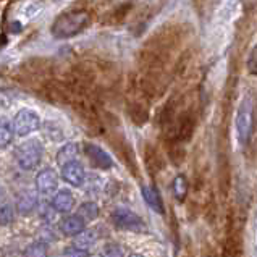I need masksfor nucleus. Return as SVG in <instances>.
<instances>
[{"label": "nucleus", "mask_w": 257, "mask_h": 257, "mask_svg": "<svg viewBox=\"0 0 257 257\" xmlns=\"http://www.w3.org/2000/svg\"><path fill=\"white\" fill-rule=\"evenodd\" d=\"M58 186V178H57V173L54 170H42L38 176H36V188H38L39 193L42 194H50L54 193Z\"/></svg>", "instance_id": "nucleus-14"}, {"label": "nucleus", "mask_w": 257, "mask_h": 257, "mask_svg": "<svg viewBox=\"0 0 257 257\" xmlns=\"http://www.w3.org/2000/svg\"><path fill=\"white\" fill-rule=\"evenodd\" d=\"M183 257H193V252H191V251H188L185 255H183Z\"/></svg>", "instance_id": "nucleus-32"}, {"label": "nucleus", "mask_w": 257, "mask_h": 257, "mask_svg": "<svg viewBox=\"0 0 257 257\" xmlns=\"http://www.w3.org/2000/svg\"><path fill=\"white\" fill-rule=\"evenodd\" d=\"M144 165H146V170H148V173L152 176V178H156L165 167L164 157L160 156L157 148H154L152 144L144 146Z\"/></svg>", "instance_id": "nucleus-12"}, {"label": "nucleus", "mask_w": 257, "mask_h": 257, "mask_svg": "<svg viewBox=\"0 0 257 257\" xmlns=\"http://www.w3.org/2000/svg\"><path fill=\"white\" fill-rule=\"evenodd\" d=\"M38 207V196L34 193H25L17 202V209L21 215H28Z\"/></svg>", "instance_id": "nucleus-20"}, {"label": "nucleus", "mask_w": 257, "mask_h": 257, "mask_svg": "<svg viewBox=\"0 0 257 257\" xmlns=\"http://www.w3.org/2000/svg\"><path fill=\"white\" fill-rule=\"evenodd\" d=\"M130 257H143V255H139V254H131Z\"/></svg>", "instance_id": "nucleus-33"}, {"label": "nucleus", "mask_w": 257, "mask_h": 257, "mask_svg": "<svg viewBox=\"0 0 257 257\" xmlns=\"http://www.w3.org/2000/svg\"><path fill=\"white\" fill-rule=\"evenodd\" d=\"M78 215L81 217L84 222H92L99 217V207L95 202H84L78 210Z\"/></svg>", "instance_id": "nucleus-23"}, {"label": "nucleus", "mask_w": 257, "mask_h": 257, "mask_svg": "<svg viewBox=\"0 0 257 257\" xmlns=\"http://www.w3.org/2000/svg\"><path fill=\"white\" fill-rule=\"evenodd\" d=\"M12 136H13L12 124L4 121L2 126H0V146H2V148H7V144L12 141Z\"/></svg>", "instance_id": "nucleus-26"}, {"label": "nucleus", "mask_w": 257, "mask_h": 257, "mask_svg": "<svg viewBox=\"0 0 257 257\" xmlns=\"http://www.w3.org/2000/svg\"><path fill=\"white\" fill-rule=\"evenodd\" d=\"M84 223L86 222L79 215H71L62 220L60 228L65 234H68V236H76V234L84 231V226H86Z\"/></svg>", "instance_id": "nucleus-15"}, {"label": "nucleus", "mask_w": 257, "mask_h": 257, "mask_svg": "<svg viewBox=\"0 0 257 257\" xmlns=\"http://www.w3.org/2000/svg\"><path fill=\"white\" fill-rule=\"evenodd\" d=\"M91 23V15L87 10L75 9L58 15L52 25V34L57 39H68L83 33Z\"/></svg>", "instance_id": "nucleus-2"}, {"label": "nucleus", "mask_w": 257, "mask_h": 257, "mask_svg": "<svg viewBox=\"0 0 257 257\" xmlns=\"http://www.w3.org/2000/svg\"><path fill=\"white\" fill-rule=\"evenodd\" d=\"M188 191H189V185H188L186 176L185 175H178L173 180V194L176 197V201H180V202L185 201L186 196H188Z\"/></svg>", "instance_id": "nucleus-21"}, {"label": "nucleus", "mask_w": 257, "mask_h": 257, "mask_svg": "<svg viewBox=\"0 0 257 257\" xmlns=\"http://www.w3.org/2000/svg\"><path fill=\"white\" fill-rule=\"evenodd\" d=\"M168 159L173 165H181L185 162V157H186V151L183 148V143L181 141H168Z\"/></svg>", "instance_id": "nucleus-19"}, {"label": "nucleus", "mask_w": 257, "mask_h": 257, "mask_svg": "<svg viewBox=\"0 0 257 257\" xmlns=\"http://www.w3.org/2000/svg\"><path fill=\"white\" fill-rule=\"evenodd\" d=\"M38 128H39V116L36 115L33 110L23 108L15 116L13 130L18 136H28Z\"/></svg>", "instance_id": "nucleus-9"}, {"label": "nucleus", "mask_w": 257, "mask_h": 257, "mask_svg": "<svg viewBox=\"0 0 257 257\" xmlns=\"http://www.w3.org/2000/svg\"><path fill=\"white\" fill-rule=\"evenodd\" d=\"M254 100L251 95L241 102V105L238 108V115H236V130H238V136L241 139V143L247 144L249 139L252 136L254 131Z\"/></svg>", "instance_id": "nucleus-5"}, {"label": "nucleus", "mask_w": 257, "mask_h": 257, "mask_svg": "<svg viewBox=\"0 0 257 257\" xmlns=\"http://www.w3.org/2000/svg\"><path fill=\"white\" fill-rule=\"evenodd\" d=\"M62 176L65 181H68L73 186H81L84 181V168L83 165L76 162V160H71V162L65 164L62 167Z\"/></svg>", "instance_id": "nucleus-13"}, {"label": "nucleus", "mask_w": 257, "mask_h": 257, "mask_svg": "<svg viewBox=\"0 0 257 257\" xmlns=\"http://www.w3.org/2000/svg\"><path fill=\"white\" fill-rule=\"evenodd\" d=\"M25 255L26 257H47V246L44 243H34L31 246H28Z\"/></svg>", "instance_id": "nucleus-25"}, {"label": "nucleus", "mask_w": 257, "mask_h": 257, "mask_svg": "<svg viewBox=\"0 0 257 257\" xmlns=\"http://www.w3.org/2000/svg\"><path fill=\"white\" fill-rule=\"evenodd\" d=\"M112 220H113V225L116 226V228H120V230L135 231V233L146 231V225L141 220V217L136 215L135 212L130 210V209L120 207V209L113 210Z\"/></svg>", "instance_id": "nucleus-7"}, {"label": "nucleus", "mask_w": 257, "mask_h": 257, "mask_svg": "<svg viewBox=\"0 0 257 257\" xmlns=\"http://www.w3.org/2000/svg\"><path fill=\"white\" fill-rule=\"evenodd\" d=\"M13 220V209L12 205L5 204L2 207V225H9Z\"/></svg>", "instance_id": "nucleus-30"}, {"label": "nucleus", "mask_w": 257, "mask_h": 257, "mask_svg": "<svg viewBox=\"0 0 257 257\" xmlns=\"http://www.w3.org/2000/svg\"><path fill=\"white\" fill-rule=\"evenodd\" d=\"M84 154H86V157L89 159V162L95 168H100V170H108V168H112L113 165L112 157L95 144H91V143L84 144Z\"/></svg>", "instance_id": "nucleus-11"}, {"label": "nucleus", "mask_w": 257, "mask_h": 257, "mask_svg": "<svg viewBox=\"0 0 257 257\" xmlns=\"http://www.w3.org/2000/svg\"><path fill=\"white\" fill-rule=\"evenodd\" d=\"M63 257H89V252L86 251V249H81V247H68L65 249L63 252Z\"/></svg>", "instance_id": "nucleus-28"}, {"label": "nucleus", "mask_w": 257, "mask_h": 257, "mask_svg": "<svg viewBox=\"0 0 257 257\" xmlns=\"http://www.w3.org/2000/svg\"><path fill=\"white\" fill-rule=\"evenodd\" d=\"M95 231L94 230H84L79 234H76V239H75V246L76 247H81V249H87L89 246H92L95 243Z\"/></svg>", "instance_id": "nucleus-24"}, {"label": "nucleus", "mask_w": 257, "mask_h": 257, "mask_svg": "<svg viewBox=\"0 0 257 257\" xmlns=\"http://www.w3.org/2000/svg\"><path fill=\"white\" fill-rule=\"evenodd\" d=\"M143 196H144V201L148 202V205L156 210L157 214H164V202H162V197L157 193L156 188H149V186H144L143 188Z\"/></svg>", "instance_id": "nucleus-17"}, {"label": "nucleus", "mask_w": 257, "mask_h": 257, "mask_svg": "<svg viewBox=\"0 0 257 257\" xmlns=\"http://www.w3.org/2000/svg\"><path fill=\"white\" fill-rule=\"evenodd\" d=\"M247 70L251 75H257V44L255 47L252 49V52L249 54V58H247Z\"/></svg>", "instance_id": "nucleus-27"}, {"label": "nucleus", "mask_w": 257, "mask_h": 257, "mask_svg": "<svg viewBox=\"0 0 257 257\" xmlns=\"http://www.w3.org/2000/svg\"><path fill=\"white\" fill-rule=\"evenodd\" d=\"M130 10H131V4H123V5H118V7H116V9L110 10V12L105 15L104 21H105L107 25H120V23H123L124 20H126Z\"/></svg>", "instance_id": "nucleus-18"}, {"label": "nucleus", "mask_w": 257, "mask_h": 257, "mask_svg": "<svg viewBox=\"0 0 257 257\" xmlns=\"http://www.w3.org/2000/svg\"><path fill=\"white\" fill-rule=\"evenodd\" d=\"M76 154H78V146L70 143L67 146H63V148L58 151V154H57V162L63 167L65 164H68V162H71V160H75Z\"/></svg>", "instance_id": "nucleus-22"}, {"label": "nucleus", "mask_w": 257, "mask_h": 257, "mask_svg": "<svg viewBox=\"0 0 257 257\" xmlns=\"http://www.w3.org/2000/svg\"><path fill=\"white\" fill-rule=\"evenodd\" d=\"M102 255H104V257H123V252L116 244H108V246H105Z\"/></svg>", "instance_id": "nucleus-29"}, {"label": "nucleus", "mask_w": 257, "mask_h": 257, "mask_svg": "<svg viewBox=\"0 0 257 257\" xmlns=\"http://www.w3.org/2000/svg\"><path fill=\"white\" fill-rule=\"evenodd\" d=\"M54 63L49 58H29L20 67L21 79L39 92L54 79Z\"/></svg>", "instance_id": "nucleus-3"}, {"label": "nucleus", "mask_w": 257, "mask_h": 257, "mask_svg": "<svg viewBox=\"0 0 257 257\" xmlns=\"http://www.w3.org/2000/svg\"><path fill=\"white\" fill-rule=\"evenodd\" d=\"M201 257H218L217 249L212 246L210 243H204L202 246V255Z\"/></svg>", "instance_id": "nucleus-31"}, {"label": "nucleus", "mask_w": 257, "mask_h": 257, "mask_svg": "<svg viewBox=\"0 0 257 257\" xmlns=\"http://www.w3.org/2000/svg\"><path fill=\"white\" fill-rule=\"evenodd\" d=\"M113 139L110 141V144L113 146V149L116 151V154H118V157L124 162V165H126L130 168V172L133 173L135 176H138V164H136V157H135V152L133 149H131V146L124 141L123 136H112Z\"/></svg>", "instance_id": "nucleus-10"}, {"label": "nucleus", "mask_w": 257, "mask_h": 257, "mask_svg": "<svg viewBox=\"0 0 257 257\" xmlns=\"http://www.w3.org/2000/svg\"><path fill=\"white\" fill-rule=\"evenodd\" d=\"M73 205H75V199H73L71 193L67 189L58 191L54 197V202H52V207L57 212H62V214H68V212L73 209Z\"/></svg>", "instance_id": "nucleus-16"}, {"label": "nucleus", "mask_w": 257, "mask_h": 257, "mask_svg": "<svg viewBox=\"0 0 257 257\" xmlns=\"http://www.w3.org/2000/svg\"><path fill=\"white\" fill-rule=\"evenodd\" d=\"M15 159L21 168L25 170H33L39 165L42 159V144L36 139L26 141L23 144H20L17 151H15Z\"/></svg>", "instance_id": "nucleus-6"}, {"label": "nucleus", "mask_w": 257, "mask_h": 257, "mask_svg": "<svg viewBox=\"0 0 257 257\" xmlns=\"http://www.w3.org/2000/svg\"><path fill=\"white\" fill-rule=\"evenodd\" d=\"M185 31L180 25H168L154 33L139 52L141 70H170L175 52L183 44Z\"/></svg>", "instance_id": "nucleus-1"}, {"label": "nucleus", "mask_w": 257, "mask_h": 257, "mask_svg": "<svg viewBox=\"0 0 257 257\" xmlns=\"http://www.w3.org/2000/svg\"><path fill=\"white\" fill-rule=\"evenodd\" d=\"M149 104H151V97L144 91L141 83H139L138 76H135L128 86L126 112L130 115V120L135 124H138V126H141V124H144L149 120Z\"/></svg>", "instance_id": "nucleus-4"}, {"label": "nucleus", "mask_w": 257, "mask_h": 257, "mask_svg": "<svg viewBox=\"0 0 257 257\" xmlns=\"http://www.w3.org/2000/svg\"><path fill=\"white\" fill-rule=\"evenodd\" d=\"M196 123H197V116L193 107H183L180 112L178 121H176V139L181 143L189 141L194 135L196 130Z\"/></svg>", "instance_id": "nucleus-8"}]
</instances>
